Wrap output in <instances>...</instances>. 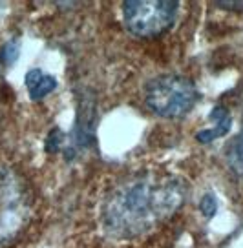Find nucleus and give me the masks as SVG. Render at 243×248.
I'll return each instance as SVG.
<instances>
[{
  "label": "nucleus",
  "mask_w": 243,
  "mask_h": 248,
  "mask_svg": "<svg viewBox=\"0 0 243 248\" xmlns=\"http://www.w3.org/2000/svg\"><path fill=\"white\" fill-rule=\"evenodd\" d=\"M185 195V183L176 175H132L115 186L104 202V230L119 239L145 235L170 219L181 208Z\"/></svg>",
  "instance_id": "obj_1"
},
{
  "label": "nucleus",
  "mask_w": 243,
  "mask_h": 248,
  "mask_svg": "<svg viewBox=\"0 0 243 248\" xmlns=\"http://www.w3.org/2000/svg\"><path fill=\"white\" fill-rule=\"evenodd\" d=\"M199 101V92L190 78L165 73L154 77L145 86V102L156 115L179 119L187 115Z\"/></svg>",
  "instance_id": "obj_2"
},
{
  "label": "nucleus",
  "mask_w": 243,
  "mask_h": 248,
  "mask_svg": "<svg viewBox=\"0 0 243 248\" xmlns=\"http://www.w3.org/2000/svg\"><path fill=\"white\" fill-rule=\"evenodd\" d=\"M32 216V194L20 173L0 168V247L22 232Z\"/></svg>",
  "instance_id": "obj_3"
},
{
  "label": "nucleus",
  "mask_w": 243,
  "mask_h": 248,
  "mask_svg": "<svg viewBox=\"0 0 243 248\" xmlns=\"http://www.w3.org/2000/svg\"><path fill=\"white\" fill-rule=\"evenodd\" d=\"M178 4L170 0H128L123 4L126 30L135 37H157L174 26Z\"/></svg>",
  "instance_id": "obj_4"
},
{
  "label": "nucleus",
  "mask_w": 243,
  "mask_h": 248,
  "mask_svg": "<svg viewBox=\"0 0 243 248\" xmlns=\"http://www.w3.org/2000/svg\"><path fill=\"white\" fill-rule=\"evenodd\" d=\"M26 88L32 101H42L57 88V80L53 75H48L42 70H30L26 73Z\"/></svg>",
  "instance_id": "obj_5"
},
{
  "label": "nucleus",
  "mask_w": 243,
  "mask_h": 248,
  "mask_svg": "<svg viewBox=\"0 0 243 248\" xmlns=\"http://www.w3.org/2000/svg\"><path fill=\"white\" fill-rule=\"evenodd\" d=\"M211 121H216L218 126L212 128V130H201V132L196 135V139L201 142V144H209L212 140L220 139L223 135H227L230 132V126H232V117H230V111L223 106H216V108L211 111Z\"/></svg>",
  "instance_id": "obj_6"
},
{
  "label": "nucleus",
  "mask_w": 243,
  "mask_h": 248,
  "mask_svg": "<svg viewBox=\"0 0 243 248\" xmlns=\"http://www.w3.org/2000/svg\"><path fill=\"white\" fill-rule=\"evenodd\" d=\"M227 163L238 177H243V128L227 148Z\"/></svg>",
  "instance_id": "obj_7"
},
{
  "label": "nucleus",
  "mask_w": 243,
  "mask_h": 248,
  "mask_svg": "<svg viewBox=\"0 0 243 248\" xmlns=\"http://www.w3.org/2000/svg\"><path fill=\"white\" fill-rule=\"evenodd\" d=\"M18 55H20V42H18V39H11L4 44L2 51H0V62L6 66H11L16 62Z\"/></svg>",
  "instance_id": "obj_8"
},
{
  "label": "nucleus",
  "mask_w": 243,
  "mask_h": 248,
  "mask_svg": "<svg viewBox=\"0 0 243 248\" xmlns=\"http://www.w3.org/2000/svg\"><path fill=\"white\" fill-rule=\"evenodd\" d=\"M199 210L205 217H212L216 212H218V202H216V197L212 194L203 195V199L199 201Z\"/></svg>",
  "instance_id": "obj_9"
},
{
  "label": "nucleus",
  "mask_w": 243,
  "mask_h": 248,
  "mask_svg": "<svg viewBox=\"0 0 243 248\" xmlns=\"http://www.w3.org/2000/svg\"><path fill=\"white\" fill-rule=\"evenodd\" d=\"M63 139H64V135L59 128L51 130L46 139V150L49 152V154H51V152H53V154L59 152V148H61V144H63Z\"/></svg>",
  "instance_id": "obj_10"
},
{
  "label": "nucleus",
  "mask_w": 243,
  "mask_h": 248,
  "mask_svg": "<svg viewBox=\"0 0 243 248\" xmlns=\"http://www.w3.org/2000/svg\"><path fill=\"white\" fill-rule=\"evenodd\" d=\"M216 6L218 8H223V9H238V11H242L243 9V2L240 0V2H236V0H228V2H225V0H220V2H216Z\"/></svg>",
  "instance_id": "obj_11"
}]
</instances>
